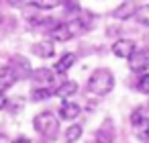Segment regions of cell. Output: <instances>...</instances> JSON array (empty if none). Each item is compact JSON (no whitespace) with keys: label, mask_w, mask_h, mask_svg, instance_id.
Returning a JSON list of instances; mask_svg holds the SVG:
<instances>
[{"label":"cell","mask_w":149,"mask_h":143,"mask_svg":"<svg viewBox=\"0 0 149 143\" xmlns=\"http://www.w3.org/2000/svg\"><path fill=\"white\" fill-rule=\"evenodd\" d=\"M137 90L143 92V94H149V74H143L137 82Z\"/></svg>","instance_id":"cell-19"},{"label":"cell","mask_w":149,"mask_h":143,"mask_svg":"<svg viewBox=\"0 0 149 143\" xmlns=\"http://www.w3.org/2000/svg\"><path fill=\"white\" fill-rule=\"evenodd\" d=\"M147 63H149V49H135V53L129 57V68L137 74L147 70Z\"/></svg>","instance_id":"cell-4"},{"label":"cell","mask_w":149,"mask_h":143,"mask_svg":"<svg viewBox=\"0 0 149 143\" xmlns=\"http://www.w3.org/2000/svg\"><path fill=\"white\" fill-rule=\"evenodd\" d=\"M135 21L143 27H149V4H143L139 6V10L135 13Z\"/></svg>","instance_id":"cell-15"},{"label":"cell","mask_w":149,"mask_h":143,"mask_svg":"<svg viewBox=\"0 0 149 143\" xmlns=\"http://www.w3.org/2000/svg\"><path fill=\"white\" fill-rule=\"evenodd\" d=\"M15 143H31V141H29V139H27V137H19V139H17V141H15Z\"/></svg>","instance_id":"cell-22"},{"label":"cell","mask_w":149,"mask_h":143,"mask_svg":"<svg viewBox=\"0 0 149 143\" xmlns=\"http://www.w3.org/2000/svg\"><path fill=\"white\" fill-rule=\"evenodd\" d=\"M137 10H139V6H137L135 2H123V4H118V8H114L112 17L118 19V21H127V19H131V17H135Z\"/></svg>","instance_id":"cell-7"},{"label":"cell","mask_w":149,"mask_h":143,"mask_svg":"<svg viewBox=\"0 0 149 143\" xmlns=\"http://www.w3.org/2000/svg\"><path fill=\"white\" fill-rule=\"evenodd\" d=\"M33 125H35V129H37L41 135L53 139V137L57 135V129H59V119H55L53 112L45 110V112H39V114L35 116Z\"/></svg>","instance_id":"cell-2"},{"label":"cell","mask_w":149,"mask_h":143,"mask_svg":"<svg viewBox=\"0 0 149 143\" xmlns=\"http://www.w3.org/2000/svg\"><path fill=\"white\" fill-rule=\"evenodd\" d=\"M131 125L137 131V137L149 143V116L145 114V110H135L131 114Z\"/></svg>","instance_id":"cell-3"},{"label":"cell","mask_w":149,"mask_h":143,"mask_svg":"<svg viewBox=\"0 0 149 143\" xmlns=\"http://www.w3.org/2000/svg\"><path fill=\"white\" fill-rule=\"evenodd\" d=\"M10 70H13V74L17 76V80H19V78H27V76H31V66H29V61H27L25 57H15Z\"/></svg>","instance_id":"cell-8"},{"label":"cell","mask_w":149,"mask_h":143,"mask_svg":"<svg viewBox=\"0 0 149 143\" xmlns=\"http://www.w3.org/2000/svg\"><path fill=\"white\" fill-rule=\"evenodd\" d=\"M76 90H78V84L70 80V82H63L59 88H55V94H57V96H61V98H68V96L76 94Z\"/></svg>","instance_id":"cell-14"},{"label":"cell","mask_w":149,"mask_h":143,"mask_svg":"<svg viewBox=\"0 0 149 143\" xmlns=\"http://www.w3.org/2000/svg\"><path fill=\"white\" fill-rule=\"evenodd\" d=\"M6 102H8V100H6V94H4V92H0V110L6 106Z\"/></svg>","instance_id":"cell-20"},{"label":"cell","mask_w":149,"mask_h":143,"mask_svg":"<svg viewBox=\"0 0 149 143\" xmlns=\"http://www.w3.org/2000/svg\"><path fill=\"white\" fill-rule=\"evenodd\" d=\"M33 78H35V84H37V88H47V90H53L51 86H55V82H53V74H51L47 68L35 70Z\"/></svg>","instance_id":"cell-6"},{"label":"cell","mask_w":149,"mask_h":143,"mask_svg":"<svg viewBox=\"0 0 149 143\" xmlns=\"http://www.w3.org/2000/svg\"><path fill=\"white\" fill-rule=\"evenodd\" d=\"M0 143H13V141H10L6 135H0Z\"/></svg>","instance_id":"cell-21"},{"label":"cell","mask_w":149,"mask_h":143,"mask_svg":"<svg viewBox=\"0 0 149 143\" xmlns=\"http://www.w3.org/2000/svg\"><path fill=\"white\" fill-rule=\"evenodd\" d=\"M76 63V53H63L59 59H57V63H55V74H65L72 66Z\"/></svg>","instance_id":"cell-11"},{"label":"cell","mask_w":149,"mask_h":143,"mask_svg":"<svg viewBox=\"0 0 149 143\" xmlns=\"http://www.w3.org/2000/svg\"><path fill=\"white\" fill-rule=\"evenodd\" d=\"M80 135H82V127H80V125H72V127L65 131V141H68V143H76V141L80 139Z\"/></svg>","instance_id":"cell-16"},{"label":"cell","mask_w":149,"mask_h":143,"mask_svg":"<svg viewBox=\"0 0 149 143\" xmlns=\"http://www.w3.org/2000/svg\"><path fill=\"white\" fill-rule=\"evenodd\" d=\"M15 82H17V76L13 74L10 68H2V70H0V92H6Z\"/></svg>","instance_id":"cell-13"},{"label":"cell","mask_w":149,"mask_h":143,"mask_svg":"<svg viewBox=\"0 0 149 143\" xmlns=\"http://www.w3.org/2000/svg\"><path fill=\"white\" fill-rule=\"evenodd\" d=\"M51 37H53V39H57V41H68V39H72L74 35H72V31H70V25H68V23H57V25L51 29Z\"/></svg>","instance_id":"cell-12"},{"label":"cell","mask_w":149,"mask_h":143,"mask_svg":"<svg viewBox=\"0 0 149 143\" xmlns=\"http://www.w3.org/2000/svg\"><path fill=\"white\" fill-rule=\"evenodd\" d=\"M112 53L116 57H127L129 59L135 53V43L131 39H118V41L112 43Z\"/></svg>","instance_id":"cell-5"},{"label":"cell","mask_w":149,"mask_h":143,"mask_svg":"<svg viewBox=\"0 0 149 143\" xmlns=\"http://www.w3.org/2000/svg\"><path fill=\"white\" fill-rule=\"evenodd\" d=\"M78 114H80V104H78V102H70V100L61 102V106H59V116H61L63 121H72V119H76Z\"/></svg>","instance_id":"cell-9"},{"label":"cell","mask_w":149,"mask_h":143,"mask_svg":"<svg viewBox=\"0 0 149 143\" xmlns=\"http://www.w3.org/2000/svg\"><path fill=\"white\" fill-rule=\"evenodd\" d=\"M112 86H114V76H112V72L106 70V68L94 70V74H92L90 80H88V90H90L92 94H96V96L108 94V92L112 90Z\"/></svg>","instance_id":"cell-1"},{"label":"cell","mask_w":149,"mask_h":143,"mask_svg":"<svg viewBox=\"0 0 149 143\" xmlns=\"http://www.w3.org/2000/svg\"><path fill=\"white\" fill-rule=\"evenodd\" d=\"M33 53H35L37 57H51V55L55 53L53 41H49V39H43V41L35 43V45H33Z\"/></svg>","instance_id":"cell-10"},{"label":"cell","mask_w":149,"mask_h":143,"mask_svg":"<svg viewBox=\"0 0 149 143\" xmlns=\"http://www.w3.org/2000/svg\"><path fill=\"white\" fill-rule=\"evenodd\" d=\"M29 4H33V6H37V8L49 10V8H55V6H59V4H63V2H59V0H35V2H29Z\"/></svg>","instance_id":"cell-18"},{"label":"cell","mask_w":149,"mask_h":143,"mask_svg":"<svg viewBox=\"0 0 149 143\" xmlns=\"http://www.w3.org/2000/svg\"><path fill=\"white\" fill-rule=\"evenodd\" d=\"M92 143H96V141H92Z\"/></svg>","instance_id":"cell-23"},{"label":"cell","mask_w":149,"mask_h":143,"mask_svg":"<svg viewBox=\"0 0 149 143\" xmlns=\"http://www.w3.org/2000/svg\"><path fill=\"white\" fill-rule=\"evenodd\" d=\"M51 94H55V90H47V88H35V90L31 92V98H33L35 102H39V100L49 98Z\"/></svg>","instance_id":"cell-17"}]
</instances>
